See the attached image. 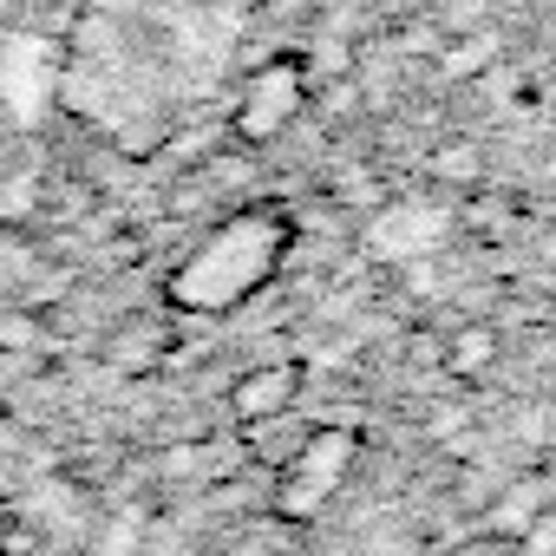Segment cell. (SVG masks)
<instances>
[{
    "label": "cell",
    "instance_id": "obj_1",
    "mask_svg": "<svg viewBox=\"0 0 556 556\" xmlns=\"http://www.w3.org/2000/svg\"><path fill=\"white\" fill-rule=\"evenodd\" d=\"M282 255H289V223L282 216L275 210H236L170 268L164 289L190 315H223L242 295H255L268 275L282 268Z\"/></svg>",
    "mask_w": 556,
    "mask_h": 556
},
{
    "label": "cell",
    "instance_id": "obj_2",
    "mask_svg": "<svg viewBox=\"0 0 556 556\" xmlns=\"http://www.w3.org/2000/svg\"><path fill=\"white\" fill-rule=\"evenodd\" d=\"M445 236H452V210H445V203H432V197H400V203H387V210L367 216L361 249H367L374 262L419 268V262H432V255L445 249Z\"/></svg>",
    "mask_w": 556,
    "mask_h": 556
},
{
    "label": "cell",
    "instance_id": "obj_3",
    "mask_svg": "<svg viewBox=\"0 0 556 556\" xmlns=\"http://www.w3.org/2000/svg\"><path fill=\"white\" fill-rule=\"evenodd\" d=\"M348 465H354V432H315L295 458H289V471H282V510L289 517H308L315 504H328L334 497V484L348 478Z\"/></svg>",
    "mask_w": 556,
    "mask_h": 556
},
{
    "label": "cell",
    "instance_id": "obj_4",
    "mask_svg": "<svg viewBox=\"0 0 556 556\" xmlns=\"http://www.w3.org/2000/svg\"><path fill=\"white\" fill-rule=\"evenodd\" d=\"M302 105H308L302 73H295V66H268V73L249 79V92H242V105H236V138H242V144H262V138H275V131H289V125L302 118Z\"/></svg>",
    "mask_w": 556,
    "mask_h": 556
},
{
    "label": "cell",
    "instance_id": "obj_5",
    "mask_svg": "<svg viewBox=\"0 0 556 556\" xmlns=\"http://www.w3.org/2000/svg\"><path fill=\"white\" fill-rule=\"evenodd\" d=\"M295 387H302V374L295 367H262V374H249V380H236V419H275V413H282L289 400H295Z\"/></svg>",
    "mask_w": 556,
    "mask_h": 556
},
{
    "label": "cell",
    "instance_id": "obj_6",
    "mask_svg": "<svg viewBox=\"0 0 556 556\" xmlns=\"http://www.w3.org/2000/svg\"><path fill=\"white\" fill-rule=\"evenodd\" d=\"M491 348H497V334H491V328H465V334H452V367H458V374H471V367H484V361H491Z\"/></svg>",
    "mask_w": 556,
    "mask_h": 556
},
{
    "label": "cell",
    "instance_id": "obj_7",
    "mask_svg": "<svg viewBox=\"0 0 556 556\" xmlns=\"http://www.w3.org/2000/svg\"><path fill=\"white\" fill-rule=\"evenodd\" d=\"M236 556H282V549H275V543H262V536H249V543H242Z\"/></svg>",
    "mask_w": 556,
    "mask_h": 556
}]
</instances>
